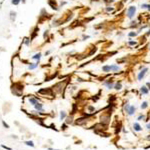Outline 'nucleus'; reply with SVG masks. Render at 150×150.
<instances>
[{
    "label": "nucleus",
    "mask_w": 150,
    "mask_h": 150,
    "mask_svg": "<svg viewBox=\"0 0 150 150\" xmlns=\"http://www.w3.org/2000/svg\"><path fill=\"white\" fill-rule=\"evenodd\" d=\"M125 111L127 112V114L129 116L133 115L135 113L136 111V107L135 106H133V105H129V104H126V106H125Z\"/></svg>",
    "instance_id": "f03ea898"
},
{
    "label": "nucleus",
    "mask_w": 150,
    "mask_h": 150,
    "mask_svg": "<svg viewBox=\"0 0 150 150\" xmlns=\"http://www.w3.org/2000/svg\"><path fill=\"white\" fill-rule=\"evenodd\" d=\"M102 71L105 72V73H108V72H110V65H104L102 66Z\"/></svg>",
    "instance_id": "6e6552de"
},
{
    "label": "nucleus",
    "mask_w": 150,
    "mask_h": 150,
    "mask_svg": "<svg viewBox=\"0 0 150 150\" xmlns=\"http://www.w3.org/2000/svg\"><path fill=\"white\" fill-rule=\"evenodd\" d=\"M146 36H147V37L150 36V29H148V31L146 32Z\"/></svg>",
    "instance_id": "393cba45"
},
{
    "label": "nucleus",
    "mask_w": 150,
    "mask_h": 150,
    "mask_svg": "<svg viewBox=\"0 0 150 150\" xmlns=\"http://www.w3.org/2000/svg\"><path fill=\"white\" fill-rule=\"evenodd\" d=\"M10 15H11V20H14V19H15V15H16V13H15V12H11Z\"/></svg>",
    "instance_id": "6ab92c4d"
},
{
    "label": "nucleus",
    "mask_w": 150,
    "mask_h": 150,
    "mask_svg": "<svg viewBox=\"0 0 150 150\" xmlns=\"http://www.w3.org/2000/svg\"><path fill=\"white\" fill-rule=\"evenodd\" d=\"M88 109H89L90 111H93V110H94V107H92V106H89Z\"/></svg>",
    "instance_id": "bb28decb"
},
{
    "label": "nucleus",
    "mask_w": 150,
    "mask_h": 150,
    "mask_svg": "<svg viewBox=\"0 0 150 150\" xmlns=\"http://www.w3.org/2000/svg\"><path fill=\"white\" fill-rule=\"evenodd\" d=\"M145 118V116L144 115H139L138 116V118H137V120H143Z\"/></svg>",
    "instance_id": "412c9836"
},
{
    "label": "nucleus",
    "mask_w": 150,
    "mask_h": 150,
    "mask_svg": "<svg viewBox=\"0 0 150 150\" xmlns=\"http://www.w3.org/2000/svg\"><path fill=\"white\" fill-rule=\"evenodd\" d=\"M148 107V102L144 101L142 104H141V109H146V108Z\"/></svg>",
    "instance_id": "ddd939ff"
},
{
    "label": "nucleus",
    "mask_w": 150,
    "mask_h": 150,
    "mask_svg": "<svg viewBox=\"0 0 150 150\" xmlns=\"http://www.w3.org/2000/svg\"><path fill=\"white\" fill-rule=\"evenodd\" d=\"M89 37H90V36H88V35H83V40H85V39H89Z\"/></svg>",
    "instance_id": "b1692460"
},
{
    "label": "nucleus",
    "mask_w": 150,
    "mask_h": 150,
    "mask_svg": "<svg viewBox=\"0 0 150 150\" xmlns=\"http://www.w3.org/2000/svg\"><path fill=\"white\" fill-rule=\"evenodd\" d=\"M35 108H36V109L37 110H41V109H42V104H41V103H36L35 104Z\"/></svg>",
    "instance_id": "4468645a"
},
{
    "label": "nucleus",
    "mask_w": 150,
    "mask_h": 150,
    "mask_svg": "<svg viewBox=\"0 0 150 150\" xmlns=\"http://www.w3.org/2000/svg\"><path fill=\"white\" fill-rule=\"evenodd\" d=\"M127 44H128L129 46H135V45H137V41L132 40V39H129L128 42H127Z\"/></svg>",
    "instance_id": "9d476101"
},
{
    "label": "nucleus",
    "mask_w": 150,
    "mask_h": 150,
    "mask_svg": "<svg viewBox=\"0 0 150 150\" xmlns=\"http://www.w3.org/2000/svg\"><path fill=\"white\" fill-rule=\"evenodd\" d=\"M2 147H3V148H6L7 150H11V148H9V147H6V146H4V145H2Z\"/></svg>",
    "instance_id": "cd10ccee"
},
{
    "label": "nucleus",
    "mask_w": 150,
    "mask_h": 150,
    "mask_svg": "<svg viewBox=\"0 0 150 150\" xmlns=\"http://www.w3.org/2000/svg\"><path fill=\"white\" fill-rule=\"evenodd\" d=\"M140 92L141 93H142V94H148V92H149V89L147 88V86L145 85V86H142V87H141L140 88Z\"/></svg>",
    "instance_id": "0eeeda50"
},
{
    "label": "nucleus",
    "mask_w": 150,
    "mask_h": 150,
    "mask_svg": "<svg viewBox=\"0 0 150 150\" xmlns=\"http://www.w3.org/2000/svg\"><path fill=\"white\" fill-rule=\"evenodd\" d=\"M137 35H138V32H136V31H131V32L128 33V37H130V38H132V37H136Z\"/></svg>",
    "instance_id": "9b49d317"
},
{
    "label": "nucleus",
    "mask_w": 150,
    "mask_h": 150,
    "mask_svg": "<svg viewBox=\"0 0 150 150\" xmlns=\"http://www.w3.org/2000/svg\"><path fill=\"white\" fill-rule=\"evenodd\" d=\"M22 1H23V2H24V1H25V0H22Z\"/></svg>",
    "instance_id": "2f4dec72"
},
{
    "label": "nucleus",
    "mask_w": 150,
    "mask_h": 150,
    "mask_svg": "<svg viewBox=\"0 0 150 150\" xmlns=\"http://www.w3.org/2000/svg\"><path fill=\"white\" fill-rule=\"evenodd\" d=\"M19 1H20V0H12V4H14V5H17V4L19 3Z\"/></svg>",
    "instance_id": "4be33fe9"
},
{
    "label": "nucleus",
    "mask_w": 150,
    "mask_h": 150,
    "mask_svg": "<svg viewBox=\"0 0 150 150\" xmlns=\"http://www.w3.org/2000/svg\"><path fill=\"white\" fill-rule=\"evenodd\" d=\"M148 6H149V4H146V3L141 4V8H143V9H148Z\"/></svg>",
    "instance_id": "a211bd4d"
},
{
    "label": "nucleus",
    "mask_w": 150,
    "mask_h": 150,
    "mask_svg": "<svg viewBox=\"0 0 150 150\" xmlns=\"http://www.w3.org/2000/svg\"><path fill=\"white\" fill-rule=\"evenodd\" d=\"M146 127H147V129H150V123H149V124H147V125H146Z\"/></svg>",
    "instance_id": "c756f323"
},
{
    "label": "nucleus",
    "mask_w": 150,
    "mask_h": 150,
    "mask_svg": "<svg viewBox=\"0 0 150 150\" xmlns=\"http://www.w3.org/2000/svg\"><path fill=\"white\" fill-rule=\"evenodd\" d=\"M25 143H26L27 145H30V146H34V144H33V142H32V141H26V142H25Z\"/></svg>",
    "instance_id": "aec40b11"
},
{
    "label": "nucleus",
    "mask_w": 150,
    "mask_h": 150,
    "mask_svg": "<svg viewBox=\"0 0 150 150\" xmlns=\"http://www.w3.org/2000/svg\"><path fill=\"white\" fill-rule=\"evenodd\" d=\"M36 66H37V64H32V65L29 66V69H34V68L36 67Z\"/></svg>",
    "instance_id": "5701e85b"
},
{
    "label": "nucleus",
    "mask_w": 150,
    "mask_h": 150,
    "mask_svg": "<svg viewBox=\"0 0 150 150\" xmlns=\"http://www.w3.org/2000/svg\"><path fill=\"white\" fill-rule=\"evenodd\" d=\"M65 116H66L65 112H64V111H62V112L60 113V119H61V120H63V119L65 118Z\"/></svg>",
    "instance_id": "dca6fc26"
},
{
    "label": "nucleus",
    "mask_w": 150,
    "mask_h": 150,
    "mask_svg": "<svg viewBox=\"0 0 150 150\" xmlns=\"http://www.w3.org/2000/svg\"><path fill=\"white\" fill-rule=\"evenodd\" d=\"M103 84H104L108 89H112V88H114V82H113L112 79H108V80H106L105 82H103Z\"/></svg>",
    "instance_id": "20e7f679"
},
{
    "label": "nucleus",
    "mask_w": 150,
    "mask_h": 150,
    "mask_svg": "<svg viewBox=\"0 0 150 150\" xmlns=\"http://www.w3.org/2000/svg\"><path fill=\"white\" fill-rule=\"evenodd\" d=\"M114 89L115 90H121L122 89V83H121V81H117L114 84Z\"/></svg>",
    "instance_id": "423d86ee"
},
{
    "label": "nucleus",
    "mask_w": 150,
    "mask_h": 150,
    "mask_svg": "<svg viewBox=\"0 0 150 150\" xmlns=\"http://www.w3.org/2000/svg\"><path fill=\"white\" fill-rule=\"evenodd\" d=\"M40 57H41V54H40V53L35 54L34 56H33V58H34V59H37V60H39V59H40Z\"/></svg>",
    "instance_id": "f3484780"
},
{
    "label": "nucleus",
    "mask_w": 150,
    "mask_h": 150,
    "mask_svg": "<svg viewBox=\"0 0 150 150\" xmlns=\"http://www.w3.org/2000/svg\"><path fill=\"white\" fill-rule=\"evenodd\" d=\"M136 14V6H129L127 8V11H126V16H127V18L128 19H133L134 18V16Z\"/></svg>",
    "instance_id": "f257e3e1"
},
{
    "label": "nucleus",
    "mask_w": 150,
    "mask_h": 150,
    "mask_svg": "<svg viewBox=\"0 0 150 150\" xmlns=\"http://www.w3.org/2000/svg\"><path fill=\"white\" fill-rule=\"evenodd\" d=\"M146 86H147V88L150 90V82H147V83H146Z\"/></svg>",
    "instance_id": "a878e982"
},
{
    "label": "nucleus",
    "mask_w": 150,
    "mask_h": 150,
    "mask_svg": "<svg viewBox=\"0 0 150 150\" xmlns=\"http://www.w3.org/2000/svg\"><path fill=\"white\" fill-rule=\"evenodd\" d=\"M147 71H148V68L147 67H144L142 70H141L140 72H139V74H138V76H137V79L139 80V81H141L144 77H145V75H146V73H147Z\"/></svg>",
    "instance_id": "7ed1b4c3"
},
{
    "label": "nucleus",
    "mask_w": 150,
    "mask_h": 150,
    "mask_svg": "<svg viewBox=\"0 0 150 150\" xmlns=\"http://www.w3.org/2000/svg\"><path fill=\"white\" fill-rule=\"evenodd\" d=\"M126 1H128V0H123V2L125 3V2H126Z\"/></svg>",
    "instance_id": "7c9ffc66"
},
{
    "label": "nucleus",
    "mask_w": 150,
    "mask_h": 150,
    "mask_svg": "<svg viewBox=\"0 0 150 150\" xmlns=\"http://www.w3.org/2000/svg\"><path fill=\"white\" fill-rule=\"evenodd\" d=\"M3 125H4V126H5L6 128H8V127H9V126H8V125H7V124H6L5 122H3Z\"/></svg>",
    "instance_id": "c85d7f7f"
},
{
    "label": "nucleus",
    "mask_w": 150,
    "mask_h": 150,
    "mask_svg": "<svg viewBox=\"0 0 150 150\" xmlns=\"http://www.w3.org/2000/svg\"><path fill=\"white\" fill-rule=\"evenodd\" d=\"M110 70L113 71V72H117L120 70V67L118 65H116V64H113V65H110Z\"/></svg>",
    "instance_id": "39448f33"
},
{
    "label": "nucleus",
    "mask_w": 150,
    "mask_h": 150,
    "mask_svg": "<svg viewBox=\"0 0 150 150\" xmlns=\"http://www.w3.org/2000/svg\"><path fill=\"white\" fill-rule=\"evenodd\" d=\"M149 49H150V48H149Z\"/></svg>",
    "instance_id": "72a5a7b5"
},
{
    "label": "nucleus",
    "mask_w": 150,
    "mask_h": 150,
    "mask_svg": "<svg viewBox=\"0 0 150 150\" xmlns=\"http://www.w3.org/2000/svg\"><path fill=\"white\" fill-rule=\"evenodd\" d=\"M54 150H56V149H54Z\"/></svg>",
    "instance_id": "473e14b6"
},
{
    "label": "nucleus",
    "mask_w": 150,
    "mask_h": 150,
    "mask_svg": "<svg viewBox=\"0 0 150 150\" xmlns=\"http://www.w3.org/2000/svg\"><path fill=\"white\" fill-rule=\"evenodd\" d=\"M105 11L106 12H112V11H114V7H112V6H107L105 8Z\"/></svg>",
    "instance_id": "f8f14e48"
},
{
    "label": "nucleus",
    "mask_w": 150,
    "mask_h": 150,
    "mask_svg": "<svg viewBox=\"0 0 150 150\" xmlns=\"http://www.w3.org/2000/svg\"><path fill=\"white\" fill-rule=\"evenodd\" d=\"M30 103L33 104V105H35V104L37 103V100H36L35 98H31V99H30Z\"/></svg>",
    "instance_id": "2eb2a0df"
},
{
    "label": "nucleus",
    "mask_w": 150,
    "mask_h": 150,
    "mask_svg": "<svg viewBox=\"0 0 150 150\" xmlns=\"http://www.w3.org/2000/svg\"><path fill=\"white\" fill-rule=\"evenodd\" d=\"M133 128H134V130L137 131V132H139V131L142 130V128H141V126H140L138 123H134V125H133Z\"/></svg>",
    "instance_id": "1a4fd4ad"
}]
</instances>
